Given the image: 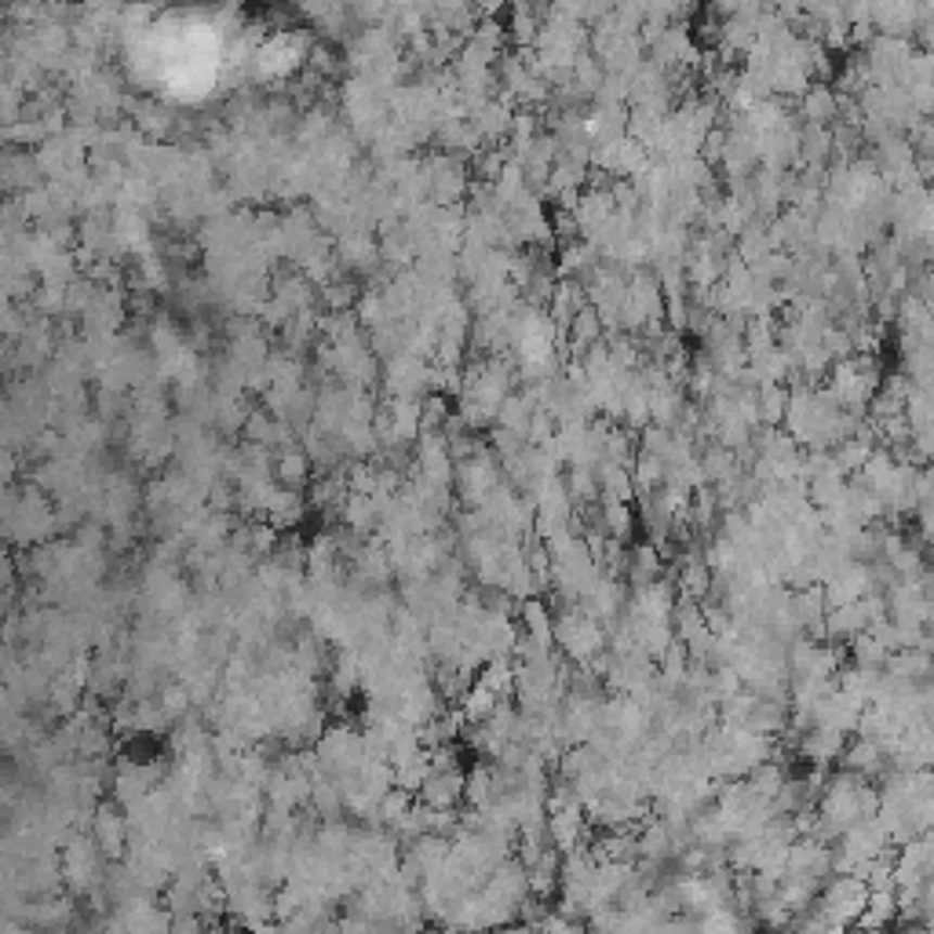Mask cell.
Instances as JSON below:
<instances>
[{
	"mask_svg": "<svg viewBox=\"0 0 934 934\" xmlns=\"http://www.w3.org/2000/svg\"><path fill=\"white\" fill-rule=\"evenodd\" d=\"M880 384H883L880 358L877 355H850L829 369V376L821 387L836 398L840 409H869V401L877 398Z\"/></svg>",
	"mask_w": 934,
	"mask_h": 934,
	"instance_id": "1",
	"label": "cell"
},
{
	"mask_svg": "<svg viewBox=\"0 0 934 934\" xmlns=\"http://www.w3.org/2000/svg\"><path fill=\"white\" fill-rule=\"evenodd\" d=\"M500 482H504V464H500V457L489 449V442H478L475 453L457 460L453 489H457V497L468 504V511L486 508V500L497 494Z\"/></svg>",
	"mask_w": 934,
	"mask_h": 934,
	"instance_id": "2",
	"label": "cell"
},
{
	"mask_svg": "<svg viewBox=\"0 0 934 934\" xmlns=\"http://www.w3.org/2000/svg\"><path fill=\"white\" fill-rule=\"evenodd\" d=\"M555 642L562 654L570 661H577V665H591V661L602 657V650H606V636H602L599 620L588 617L580 606L555 617Z\"/></svg>",
	"mask_w": 934,
	"mask_h": 934,
	"instance_id": "3",
	"label": "cell"
},
{
	"mask_svg": "<svg viewBox=\"0 0 934 934\" xmlns=\"http://www.w3.org/2000/svg\"><path fill=\"white\" fill-rule=\"evenodd\" d=\"M384 395L387 398H427L431 387V361L420 355H398L384 361Z\"/></svg>",
	"mask_w": 934,
	"mask_h": 934,
	"instance_id": "4",
	"label": "cell"
},
{
	"mask_svg": "<svg viewBox=\"0 0 934 934\" xmlns=\"http://www.w3.org/2000/svg\"><path fill=\"white\" fill-rule=\"evenodd\" d=\"M88 832L106 858H120L125 847H132V826H128V810L120 803H99L92 821H88Z\"/></svg>",
	"mask_w": 934,
	"mask_h": 934,
	"instance_id": "5",
	"label": "cell"
},
{
	"mask_svg": "<svg viewBox=\"0 0 934 934\" xmlns=\"http://www.w3.org/2000/svg\"><path fill=\"white\" fill-rule=\"evenodd\" d=\"M515 114H519V106L511 103L508 95H494L486 106H478L468 120L475 125V132L482 136V143H486V146H497V143L504 146L508 136H511V125H515Z\"/></svg>",
	"mask_w": 934,
	"mask_h": 934,
	"instance_id": "6",
	"label": "cell"
},
{
	"mask_svg": "<svg viewBox=\"0 0 934 934\" xmlns=\"http://www.w3.org/2000/svg\"><path fill=\"white\" fill-rule=\"evenodd\" d=\"M840 110H843V95L829 80H815V85L807 88V95L796 103V117H799V125L832 128L840 120Z\"/></svg>",
	"mask_w": 934,
	"mask_h": 934,
	"instance_id": "7",
	"label": "cell"
},
{
	"mask_svg": "<svg viewBox=\"0 0 934 934\" xmlns=\"http://www.w3.org/2000/svg\"><path fill=\"white\" fill-rule=\"evenodd\" d=\"M464 789H468V770L457 767V770H431L424 789H420V803L427 807H438V810H457L460 799H464Z\"/></svg>",
	"mask_w": 934,
	"mask_h": 934,
	"instance_id": "8",
	"label": "cell"
},
{
	"mask_svg": "<svg viewBox=\"0 0 934 934\" xmlns=\"http://www.w3.org/2000/svg\"><path fill=\"white\" fill-rule=\"evenodd\" d=\"M920 15H923V4H872V29L883 37H912L920 29Z\"/></svg>",
	"mask_w": 934,
	"mask_h": 934,
	"instance_id": "9",
	"label": "cell"
},
{
	"mask_svg": "<svg viewBox=\"0 0 934 934\" xmlns=\"http://www.w3.org/2000/svg\"><path fill=\"white\" fill-rule=\"evenodd\" d=\"M588 307H591L588 304V289L577 285V281H562L559 278L555 293H551V304H548V315L559 325L562 336L570 333V325L577 321V315H580V310H588Z\"/></svg>",
	"mask_w": 934,
	"mask_h": 934,
	"instance_id": "10",
	"label": "cell"
},
{
	"mask_svg": "<svg viewBox=\"0 0 934 934\" xmlns=\"http://www.w3.org/2000/svg\"><path fill=\"white\" fill-rule=\"evenodd\" d=\"M588 136H591V150L620 143V139L628 136V106H591Z\"/></svg>",
	"mask_w": 934,
	"mask_h": 934,
	"instance_id": "11",
	"label": "cell"
},
{
	"mask_svg": "<svg viewBox=\"0 0 934 934\" xmlns=\"http://www.w3.org/2000/svg\"><path fill=\"white\" fill-rule=\"evenodd\" d=\"M310 457L304 453V446H293V449H281L274 453V478L281 489H293V494H304V486L310 482Z\"/></svg>",
	"mask_w": 934,
	"mask_h": 934,
	"instance_id": "12",
	"label": "cell"
},
{
	"mask_svg": "<svg viewBox=\"0 0 934 934\" xmlns=\"http://www.w3.org/2000/svg\"><path fill=\"white\" fill-rule=\"evenodd\" d=\"M537 398L529 395V391H515V395H511L504 406H500V413H497V427H504V431H511V435H522L526 438L529 435V424H534V417H537ZM529 442V438H526Z\"/></svg>",
	"mask_w": 934,
	"mask_h": 934,
	"instance_id": "13",
	"label": "cell"
},
{
	"mask_svg": "<svg viewBox=\"0 0 934 934\" xmlns=\"http://www.w3.org/2000/svg\"><path fill=\"white\" fill-rule=\"evenodd\" d=\"M307 497L304 494H293V489H278V497L270 500V508H267V522L274 529H289V526H299V522H304V515H307Z\"/></svg>",
	"mask_w": 934,
	"mask_h": 934,
	"instance_id": "14",
	"label": "cell"
},
{
	"mask_svg": "<svg viewBox=\"0 0 934 934\" xmlns=\"http://www.w3.org/2000/svg\"><path fill=\"white\" fill-rule=\"evenodd\" d=\"M785 413H789V387H759V420L763 427H785Z\"/></svg>",
	"mask_w": 934,
	"mask_h": 934,
	"instance_id": "15",
	"label": "cell"
},
{
	"mask_svg": "<svg viewBox=\"0 0 934 934\" xmlns=\"http://www.w3.org/2000/svg\"><path fill=\"white\" fill-rule=\"evenodd\" d=\"M631 478H636L639 497L657 494V489L665 486V464H661L657 457H650V453H642V449H639L636 464H631Z\"/></svg>",
	"mask_w": 934,
	"mask_h": 934,
	"instance_id": "16",
	"label": "cell"
},
{
	"mask_svg": "<svg viewBox=\"0 0 934 934\" xmlns=\"http://www.w3.org/2000/svg\"><path fill=\"white\" fill-rule=\"evenodd\" d=\"M917 161H934V117H923L917 128L906 136Z\"/></svg>",
	"mask_w": 934,
	"mask_h": 934,
	"instance_id": "17",
	"label": "cell"
}]
</instances>
